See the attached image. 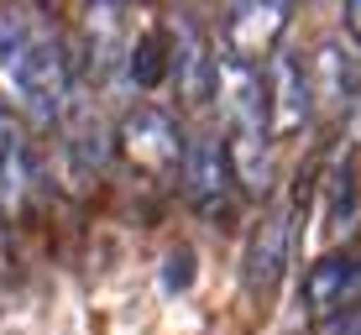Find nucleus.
Masks as SVG:
<instances>
[{
    "mask_svg": "<svg viewBox=\"0 0 361 335\" xmlns=\"http://www.w3.org/2000/svg\"><path fill=\"white\" fill-rule=\"evenodd\" d=\"M73 100V73L58 32L27 11H0V105L53 131Z\"/></svg>",
    "mask_w": 361,
    "mask_h": 335,
    "instance_id": "obj_1",
    "label": "nucleus"
},
{
    "mask_svg": "<svg viewBox=\"0 0 361 335\" xmlns=\"http://www.w3.org/2000/svg\"><path fill=\"white\" fill-rule=\"evenodd\" d=\"M110 136H116L121 157H126L142 178H168V173H178V163H183V131L163 105H147V100L131 105Z\"/></svg>",
    "mask_w": 361,
    "mask_h": 335,
    "instance_id": "obj_2",
    "label": "nucleus"
},
{
    "mask_svg": "<svg viewBox=\"0 0 361 335\" xmlns=\"http://www.w3.org/2000/svg\"><path fill=\"white\" fill-rule=\"evenodd\" d=\"M262 105H267V136L272 142H293L309 131L314 121V100H309V68L298 63L288 47L267 58V79H262Z\"/></svg>",
    "mask_w": 361,
    "mask_h": 335,
    "instance_id": "obj_3",
    "label": "nucleus"
},
{
    "mask_svg": "<svg viewBox=\"0 0 361 335\" xmlns=\"http://www.w3.org/2000/svg\"><path fill=\"white\" fill-rule=\"evenodd\" d=\"M288 11L293 0H231L226 16V58H241V63H267L283 47V32H288Z\"/></svg>",
    "mask_w": 361,
    "mask_h": 335,
    "instance_id": "obj_4",
    "label": "nucleus"
},
{
    "mask_svg": "<svg viewBox=\"0 0 361 335\" xmlns=\"http://www.w3.org/2000/svg\"><path fill=\"white\" fill-rule=\"evenodd\" d=\"M79 58H84V73L94 84H110L116 68H126V16H121V0H84Z\"/></svg>",
    "mask_w": 361,
    "mask_h": 335,
    "instance_id": "obj_5",
    "label": "nucleus"
},
{
    "mask_svg": "<svg viewBox=\"0 0 361 335\" xmlns=\"http://www.w3.org/2000/svg\"><path fill=\"white\" fill-rule=\"evenodd\" d=\"M178 178H183V194H189V205L199 209V215H226L231 209L235 178H231V163H226V147H220L215 136L183 142Z\"/></svg>",
    "mask_w": 361,
    "mask_h": 335,
    "instance_id": "obj_6",
    "label": "nucleus"
},
{
    "mask_svg": "<svg viewBox=\"0 0 361 335\" xmlns=\"http://www.w3.org/2000/svg\"><path fill=\"white\" fill-rule=\"evenodd\" d=\"M288 252H293V205H288V200H278V205H267V215L257 220V231H252L241 283H246L252 293H272V288L283 283Z\"/></svg>",
    "mask_w": 361,
    "mask_h": 335,
    "instance_id": "obj_7",
    "label": "nucleus"
},
{
    "mask_svg": "<svg viewBox=\"0 0 361 335\" xmlns=\"http://www.w3.org/2000/svg\"><path fill=\"white\" fill-rule=\"evenodd\" d=\"M356 293H361V267L351 262V252L314 257V267H309V278H304V299L319 319H341L345 309L356 304Z\"/></svg>",
    "mask_w": 361,
    "mask_h": 335,
    "instance_id": "obj_8",
    "label": "nucleus"
},
{
    "mask_svg": "<svg viewBox=\"0 0 361 335\" xmlns=\"http://www.w3.org/2000/svg\"><path fill=\"white\" fill-rule=\"evenodd\" d=\"M309 100L325 116H345V110H361V90H356V58L345 53L341 42H325L314 53V68H309Z\"/></svg>",
    "mask_w": 361,
    "mask_h": 335,
    "instance_id": "obj_9",
    "label": "nucleus"
},
{
    "mask_svg": "<svg viewBox=\"0 0 361 335\" xmlns=\"http://www.w3.org/2000/svg\"><path fill=\"white\" fill-rule=\"evenodd\" d=\"M173 73L168 79L178 84V95H183V105H194V110H204L209 100H215V58H209V47H204V37H199L189 21H178L173 27Z\"/></svg>",
    "mask_w": 361,
    "mask_h": 335,
    "instance_id": "obj_10",
    "label": "nucleus"
},
{
    "mask_svg": "<svg viewBox=\"0 0 361 335\" xmlns=\"http://www.w3.org/2000/svg\"><path fill=\"white\" fill-rule=\"evenodd\" d=\"M27 200H32V152H27V136H21L16 116L0 105V209L21 215Z\"/></svg>",
    "mask_w": 361,
    "mask_h": 335,
    "instance_id": "obj_11",
    "label": "nucleus"
},
{
    "mask_svg": "<svg viewBox=\"0 0 361 335\" xmlns=\"http://www.w3.org/2000/svg\"><path fill=\"white\" fill-rule=\"evenodd\" d=\"M168 73H173V47H168V37L147 32L142 42L131 47V58H126V79L136 84V90H157Z\"/></svg>",
    "mask_w": 361,
    "mask_h": 335,
    "instance_id": "obj_12",
    "label": "nucleus"
},
{
    "mask_svg": "<svg viewBox=\"0 0 361 335\" xmlns=\"http://www.w3.org/2000/svg\"><path fill=\"white\" fill-rule=\"evenodd\" d=\"M341 21H345V47L361 58V0H345V6H341Z\"/></svg>",
    "mask_w": 361,
    "mask_h": 335,
    "instance_id": "obj_13",
    "label": "nucleus"
},
{
    "mask_svg": "<svg viewBox=\"0 0 361 335\" xmlns=\"http://www.w3.org/2000/svg\"><path fill=\"white\" fill-rule=\"evenodd\" d=\"M183 267H189V257H173V262H168V288H183V283H189V272H183Z\"/></svg>",
    "mask_w": 361,
    "mask_h": 335,
    "instance_id": "obj_14",
    "label": "nucleus"
},
{
    "mask_svg": "<svg viewBox=\"0 0 361 335\" xmlns=\"http://www.w3.org/2000/svg\"><path fill=\"white\" fill-rule=\"evenodd\" d=\"M351 262L361 267V231H356V246H351Z\"/></svg>",
    "mask_w": 361,
    "mask_h": 335,
    "instance_id": "obj_15",
    "label": "nucleus"
}]
</instances>
